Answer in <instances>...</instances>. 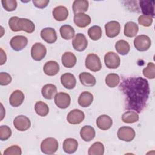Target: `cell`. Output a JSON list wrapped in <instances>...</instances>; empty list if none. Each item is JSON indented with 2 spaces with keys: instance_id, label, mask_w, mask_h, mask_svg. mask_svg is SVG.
<instances>
[{
  "instance_id": "cell-1",
  "label": "cell",
  "mask_w": 155,
  "mask_h": 155,
  "mask_svg": "<svg viewBox=\"0 0 155 155\" xmlns=\"http://www.w3.org/2000/svg\"><path fill=\"white\" fill-rule=\"evenodd\" d=\"M119 90L125 98V108L140 113L145 108L150 94L148 81L142 77H129L124 79Z\"/></svg>"
},
{
  "instance_id": "cell-2",
  "label": "cell",
  "mask_w": 155,
  "mask_h": 155,
  "mask_svg": "<svg viewBox=\"0 0 155 155\" xmlns=\"http://www.w3.org/2000/svg\"><path fill=\"white\" fill-rule=\"evenodd\" d=\"M58 142L53 137H47L41 143V150L45 154H53L58 149Z\"/></svg>"
},
{
  "instance_id": "cell-3",
  "label": "cell",
  "mask_w": 155,
  "mask_h": 155,
  "mask_svg": "<svg viewBox=\"0 0 155 155\" xmlns=\"http://www.w3.org/2000/svg\"><path fill=\"white\" fill-rule=\"evenodd\" d=\"M133 44L136 50L140 51H145L151 47V40L147 35H140L134 38Z\"/></svg>"
},
{
  "instance_id": "cell-4",
  "label": "cell",
  "mask_w": 155,
  "mask_h": 155,
  "mask_svg": "<svg viewBox=\"0 0 155 155\" xmlns=\"http://www.w3.org/2000/svg\"><path fill=\"white\" fill-rule=\"evenodd\" d=\"M85 67L90 70L96 72L102 68V64L99 57L94 53L87 55L85 61Z\"/></svg>"
},
{
  "instance_id": "cell-5",
  "label": "cell",
  "mask_w": 155,
  "mask_h": 155,
  "mask_svg": "<svg viewBox=\"0 0 155 155\" xmlns=\"http://www.w3.org/2000/svg\"><path fill=\"white\" fill-rule=\"evenodd\" d=\"M104 62L107 68L116 69L120 64V59L119 55L115 52L109 51L104 56Z\"/></svg>"
},
{
  "instance_id": "cell-6",
  "label": "cell",
  "mask_w": 155,
  "mask_h": 155,
  "mask_svg": "<svg viewBox=\"0 0 155 155\" xmlns=\"http://www.w3.org/2000/svg\"><path fill=\"white\" fill-rule=\"evenodd\" d=\"M118 138L124 142H131L132 141L136 136L134 130L127 126H123L119 128L117 133Z\"/></svg>"
},
{
  "instance_id": "cell-7",
  "label": "cell",
  "mask_w": 155,
  "mask_h": 155,
  "mask_svg": "<svg viewBox=\"0 0 155 155\" xmlns=\"http://www.w3.org/2000/svg\"><path fill=\"white\" fill-rule=\"evenodd\" d=\"M47 48L41 42L34 44L31 48V56L36 61H41L46 55Z\"/></svg>"
},
{
  "instance_id": "cell-8",
  "label": "cell",
  "mask_w": 155,
  "mask_h": 155,
  "mask_svg": "<svg viewBox=\"0 0 155 155\" xmlns=\"http://www.w3.org/2000/svg\"><path fill=\"white\" fill-rule=\"evenodd\" d=\"M28 39L22 35H17L13 36L10 41V45L12 48L16 51L23 50L27 45Z\"/></svg>"
},
{
  "instance_id": "cell-9",
  "label": "cell",
  "mask_w": 155,
  "mask_h": 155,
  "mask_svg": "<svg viewBox=\"0 0 155 155\" xmlns=\"http://www.w3.org/2000/svg\"><path fill=\"white\" fill-rule=\"evenodd\" d=\"M72 45L75 50L78 51H83L87 47L88 41L84 34L79 33L76 34L73 39Z\"/></svg>"
},
{
  "instance_id": "cell-10",
  "label": "cell",
  "mask_w": 155,
  "mask_h": 155,
  "mask_svg": "<svg viewBox=\"0 0 155 155\" xmlns=\"http://www.w3.org/2000/svg\"><path fill=\"white\" fill-rule=\"evenodd\" d=\"M13 125L18 131H24L30 127L31 122L29 118L27 116L24 115H19L14 119Z\"/></svg>"
},
{
  "instance_id": "cell-11",
  "label": "cell",
  "mask_w": 155,
  "mask_h": 155,
  "mask_svg": "<svg viewBox=\"0 0 155 155\" xmlns=\"http://www.w3.org/2000/svg\"><path fill=\"white\" fill-rule=\"evenodd\" d=\"M85 118L84 113L79 109H74L70 111L67 116V120L73 125L81 124Z\"/></svg>"
},
{
  "instance_id": "cell-12",
  "label": "cell",
  "mask_w": 155,
  "mask_h": 155,
  "mask_svg": "<svg viewBox=\"0 0 155 155\" xmlns=\"http://www.w3.org/2000/svg\"><path fill=\"white\" fill-rule=\"evenodd\" d=\"M54 102L58 107L61 109L67 108L70 104L71 98L68 93L59 92L54 96Z\"/></svg>"
},
{
  "instance_id": "cell-13",
  "label": "cell",
  "mask_w": 155,
  "mask_h": 155,
  "mask_svg": "<svg viewBox=\"0 0 155 155\" xmlns=\"http://www.w3.org/2000/svg\"><path fill=\"white\" fill-rule=\"evenodd\" d=\"M106 36L108 38H114L117 36L120 31V25L119 22L111 21L105 25Z\"/></svg>"
},
{
  "instance_id": "cell-14",
  "label": "cell",
  "mask_w": 155,
  "mask_h": 155,
  "mask_svg": "<svg viewBox=\"0 0 155 155\" xmlns=\"http://www.w3.org/2000/svg\"><path fill=\"white\" fill-rule=\"evenodd\" d=\"M42 39L48 44H53L57 40V35L56 30L51 27H46L43 28L40 33Z\"/></svg>"
},
{
  "instance_id": "cell-15",
  "label": "cell",
  "mask_w": 155,
  "mask_h": 155,
  "mask_svg": "<svg viewBox=\"0 0 155 155\" xmlns=\"http://www.w3.org/2000/svg\"><path fill=\"white\" fill-rule=\"evenodd\" d=\"M61 82L65 88L71 90L75 87L76 85V79L73 74L65 73L61 76Z\"/></svg>"
},
{
  "instance_id": "cell-16",
  "label": "cell",
  "mask_w": 155,
  "mask_h": 155,
  "mask_svg": "<svg viewBox=\"0 0 155 155\" xmlns=\"http://www.w3.org/2000/svg\"><path fill=\"white\" fill-rule=\"evenodd\" d=\"M73 21L76 25H77L78 27L84 28L90 24L91 18L89 15L83 13H76L74 14Z\"/></svg>"
},
{
  "instance_id": "cell-17",
  "label": "cell",
  "mask_w": 155,
  "mask_h": 155,
  "mask_svg": "<svg viewBox=\"0 0 155 155\" xmlns=\"http://www.w3.org/2000/svg\"><path fill=\"white\" fill-rule=\"evenodd\" d=\"M24 100V94L21 90H16L11 94L9 97V103L13 107L20 106Z\"/></svg>"
},
{
  "instance_id": "cell-18",
  "label": "cell",
  "mask_w": 155,
  "mask_h": 155,
  "mask_svg": "<svg viewBox=\"0 0 155 155\" xmlns=\"http://www.w3.org/2000/svg\"><path fill=\"white\" fill-rule=\"evenodd\" d=\"M154 1H140L139 5L144 15L154 16Z\"/></svg>"
},
{
  "instance_id": "cell-19",
  "label": "cell",
  "mask_w": 155,
  "mask_h": 155,
  "mask_svg": "<svg viewBox=\"0 0 155 155\" xmlns=\"http://www.w3.org/2000/svg\"><path fill=\"white\" fill-rule=\"evenodd\" d=\"M18 26L19 30H22L28 33H31L35 31V24L27 18H19L18 21Z\"/></svg>"
},
{
  "instance_id": "cell-20",
  "label": "cell",
  "mask_w": 155,
  "mask_h": 155,
  "mask_svg": "<svg viewBox=\"0 0 155 155\" xmlns=\"http://www.w3.org/2000/svg\"><path fill=\"white\" fill-rule=\"evenodd\" d=\"M96 125L99 129L102 130H107L111 127L113 125V120L109 116L102 114L97 118Z\"/></svg>"
},
{
  "instance_id": "cell-21",
  "label": "cell",
  "mask_w": 155,
  "mask_h": 155,
  "mask_svg": "<svg viewBox=\"0 0 155 155\" xmlns=\"http://www.w3.org/2000/svg\"><path fill=\"white\" fill-rule=\"evenodd\" d=\"M44 73L50 76L56 75L59 71V65L54 61H49L47 62L43 67Z\"/></svg>"
},
{
  "instance_id": "cell-22",
  "label": "cell",
  "mask_w": 155,
  "mask_h": 155,
  "mask_svg": "<svg viewBox=\"0 0 155 155\" xmlns=\"http://www.w3.org/2000/svg\"><path fill=\"white\" fill-rule=\"evenodd\" d=\"M96 135L95 130L90 125H85L81 129L80 136L85 142L92 140Z\"/></svg>"
},
{
  "instance_id": "cell-23",
  "label": "cell",
  "mask_w": 155,
  "mask_h": 155,
  "mask_svg": "<svg viewBox=\"0 0 155 155\" xmlns=\"http://www.w3.org/2000/svg\"><path fill=\"white\" fill-rule=\"evenodd\" d=\"M52 13L54 19L58 21H63L67 19L68 16V10L65 6L59 5L53 9Z\"/></svg>"
},
{
  "instance_id": "cell-24",
  "label": "cell",
  "mask_w": 155,
  "mask_h": 155,
  "mask_svg": "<svg viewBox=\"0 0 155 155\" xmlns=\"http://www.w3.org/2000/svg\"><path fill=\"white\" fill-rule=\"evenodd\" d=\"M62 65L66 68H72L73 67L77 61V58L74 54L70 51L65 52L61 59Z\"/></svg>"
},
{
  "instance_id": "cell-25",
  "label": "cell",
  "mask_w": 155,
  "mask_h": 155,
  "mask_svg": "<svg viewBox=\"0 0 155 155\" xmlns=\"http://www.w3.org/2000/svg\"><path fill=\"white\" fill-rule=\"evenodd\" d=\"M63 150L67 154H73L78 147V141L73 138H67L63 142Z\"/></svg>"
},
{
  "instance_id": "cell-26",
  "label": "cell",
  "mask_w": 155,
  "mask_h": 155,
  "mask_svg": "<svg viewBox=\"0 0 155 155\" xmlns=\"http://www.w3.org/2000/svg\"><path fill=\"white\" fill-rule=\"evenodd\" d=\"M41 93L45 99H52L57 93V88L52 84H45L42 88Z\"/></svg>"
},
{
  "instance_id": "cell-27",
  "label": "cell",
  "mask_w": 155,
  "mask_h": 155,
  "mask_svg": "<svg viewBox=\"0 0 155 155\" xmlns=\"http://www.w3.org/2000/svg\"><path fill=\"white\" fill-rule=\"evenodd\" d=\"M79 78L81 83L85 87H93L96 83L94 76L88 72L81 73L79 75Z\"/></svg>"
},
{
  "instance_id": "cell-28",
  "label": "cell",
  "mask_w": 155,
  "mask_h": 155,
  "mask_svg": "<svg viewBox=\"0 0 155 155\" xmlns=\"http://www.w3.org/2000/svg\"><path fill=\"white\" fill-rule=\"evenodd\" d=\"M139 31L138 25L133 21L127 22L124 26V33L125 36L133 38L136 36Z\"/></svg>"
},
{
  "instance_id": "cell-29",
  "label": "cell",
  "mask_w": 155,
  "mask_h": 155,
  "mask_svg": "<svg viewBox=\"0 0 155 155\" xmlns=\"http://www.w3.org/2000/svg\"><path fill=\"white\" fill-rule=\"evenodd\" d=\"M89 3L86 0H75L73 2L72 8L74 14L84 13L88 10Z\"/></svg>"
},
{
  "instance_id": "cell-30",
  "label": "cell",
  "mask_w": 155,
  "mask_h": 155,
  "mask_svg": "<svg viewBox=\"0 0 155 155\" xmlns=\"http://www.w3.org/2000/svg\"><path fill=\"white\" fill-rule=\"evenodd\" d=\"M93 101V94L88 91H84L80 94L78 98V104L82 107L85 108L89 107L92 104Z\"/></svg>"
},
{
  "instance_id": "cell-31",
  "label": "cell",
  "mask_w": 155,
  "mask_h": 155,
  "mask_svg": "<svg viewBox=\"0 0 155 155\" xmlns=\"http://www.w3.org/2000/svg\"><path fill=\"white\" fill-rule=\"evenodd\" d=\"M59 32L61 37L65 40L72 39L75 34L74 28L70 25H63L59 29Z\"/></svg>"
},
{
  "instance_id": "cell-32",
  "label": "cell",
  "mask_w": 155,
  "mask_h": 155,
  "mask_svg": "<svg viewBox=\"0 0 155 155\" xmlns=\"http://www.w3.org/2000/svg\"><path fill=\"white\" fill-rule=\"evenodd\" d=\"M115 49L119 54L126 55L130 51V46L127 41L122 39L116 42L115 44Z\"/></svg>"
},
{
  "instance_id": "cell-33",
  "label": "cell",
  "mask_w": 155,
  "mask_h": 155,
  "mask_svg": "<svg viewBox=\"0 0 155 155\" xmlns=\"http://www.w3.org/2000/svg\"><path fill=\"white\" fill-rule=\"evenodd\" d=\"M35 110L40 116H46L49 113V107L47 104L42 101H38L35 105Z\"/></svg>"
},
{
  "instance_id": "cell-34",
  "label": "cell",
  "mask_w": 155,
  "mask_h": 155,
  "mask_svg": "<svg viewBox=\"0 0 155 155\" xmlns=\"http://www.w3.org/2000/svg\"><path fill=\"white\" fill-rule=\"evenodd\" d=\"M122 120L125 123L132 124L139 120V115L137 113L133 111H128L123 113Z\"/></svg>"
},
{
  "instance_id": "cell-35",
  "label": "cell",
  "mask_w": 155,
  "mask_h": 155,
  "mask_svg": "<svg viewBox=\"0 0 155 155\" xmlns=\"http://www.w3.org/2000/svg\"><path fill=\"white\" fill-rule=\"evenodd\" d=\"M104 146L100 142H94L88 149L89 155H103L104 153Z\"/></svg>"
},
{
  "instance_id": "cell-36",
  "label": "cell",
  "mask_w": 155,
  "mask_h": 155,
  "mask_svg": "<svg viewBox=\"0 0 155 155\" xmlns=\"http://www.w3.org/2000/svg\"><path fill=\"white\" fill-rule=\"evenodd\" d=\"M105 84L110 88H114L120 82V77L116 73H110L105 77Z\"/></svg>"
},
{
  "instance_id": "cell-37",
  "label": "cell",
  "mask_w": 155,
  "mask_h": 155,
  "mask_svg": "<svg viewBox=\"0 0 155 155\" xmlns=\"http://www.w3.org/2000/svg\"><path fill=\"white\" fill-rule=\"evenodd\" d=\"M88 35L91 39L97 41L102 36V29L99 25H93L88 29Z\"/></svg>"
},
{
  "instance_id": "cell-38",
  "label": "cell",
  "mask_w": 155,
  "mask_h": 155,
  "mask_svg": "<svg viewBox=\"0 0 155 155\" xmlns=\"http://www.w3.org/2000/svg\"><path fill=\"white\" fill-rule=\"evenodd\" d=\"M143 76L150 79H154L155 78V65L153 62H148L147 66L142 70Z\"/></svg>"
},
{
  "instance_id": "cell-39",
  "label": "cell",
  "mask_w": 155,
  "mask_h": 155,
  "mask_svg": "<svg viewBox=\"0 0 155 155\" xmlns=\"http://www.w3.org/2000/svg\"><path fill=\"white\" fill-rule=\"evenodd\" d=\"M12 135V130L7 125H1L0 127V140H7Z\"/></svg>"
},
{
  "instance_id": "cell-40",
  "label": "cell",
  "mask_w": 155,
  "mask_h": 155,
  "mask_svg": "<svg viewBox=\"0 0 155 155\" xmlns=\"http://www.w3.org/2000/svg\"><path fill=\"white\" fill-rule=\"evenodd\" d=\"M1 3L3 8L8 12L13 11L17 7V1L16 0H2Z\"/></svg>"
},
{
  "instance_id": "cell-41",
  "label": "cell",
  "mask_w": 155,
  "mask_h": 155,
  "mask_svg": "<svg viewBox=\"0 0 155 155\" xmlns=\"http://www.w3.org/2000/svg\"><path fill=\"white\" fill-rule=\"evenodd\" d=\"M3 154L4 155H21L22 154V150L18 145H14L6 148Z\"/></svg>"
},
{
  "instance_id": "cell-42",
  "label": "cell",
  "mask_w": 155,
  "mask_h": 155,
  "mask_svg": "<svg viewBox=\"0 0 155 155\" xmlns=\"http://www.w3.org/2000/svg\"><path fill=\"white\" fill-rule=\"evenodd\" d=\"M138 22L142 26L150 27L153 23V18L150 16L142 15L138 18Z\"/></svg>"
},
{
  "instance_id": "cell-43",
  "label": "cell",
  "mask_w": 155,
  "mask_h": 155,
  "mask_svg": "<svg viewBox=\"0 0 155 155\" xmlns=\"http://www.w3.org/2000/svg\"><path fill=\"white\" fill-rule=\"evenodd\" d=\"M19 18L18 16L11 17L8 20V25L12 31L15 32L19 31V29L18 26V21Z\"/></svg>"
},
{
  "instance_id": "cell-44",
  "label": "cell",
  "mask_w": 155,
  "mask_h": 155,
  "mask_svg": "<svg viewBox=\"0 0 155 155\" xmlns=\"http://www.w3.org/2000/svg\"><path fill=\"white\" fill-rule=\"evenodd\" d=\"M12 82L11 76L6 72L0 73V85H7Z\"/></svg>"
},
{
  "instance_id": "cell-45",
  "label": "cell",
  "mask_w": 155,
  "mask_h": 155,
  "mask_svg": "<svg viewBox=\"0 0 155 155\" xmlns=\"http://www.w3.org/2000/svg\"><path fill=\"white\" fill-rule=\"evenodd\" d=\"M49 0H37L33 1L34 5L38 8H44L47 6L49 3Z\"/></svg>"
},
{
  "instance_id": "cell-46",
  "label": "cell",
  "mask_w": 155,
  "mask_h": 155,
  "mask_svg": "<svg viewBox=\"0 0 155 155\" xmlns=\"http://www.w3.org/2000/svg\"><path fill=\"white\" fill-rule=\"evenodd\" d=\"M0 51H1V62H0V65H2L3 64H5V62H6L7 60V56L5 53L4 52V51L2 50V48H0Z\"/></svg>"
}]
</instances>
